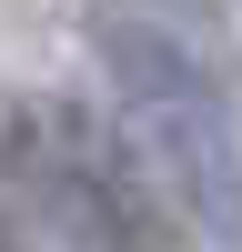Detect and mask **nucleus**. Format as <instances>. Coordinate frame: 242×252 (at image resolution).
Returning a JSON list of instances; mask_svg holds the SVG:
<instances>
[{"label":"nucleus","instance_id":"nucleus-1","mask_svg":"<svg viewBox=\"0 0 242 252\" xmlns=\"http://www.w3.org/2000/svg\"><path fill=\"white\" fill-rule=\"evenodd\" d=\"M91 40H101V81H111L121 141L151 172V192L172 202V222L202 232L212 252H242V121L212 91V71L172 31H151L131 10H101Z\"/></svg>","mask_w":242,"mask_h":252},{"label":"nucleus","instance_id":"nucleus-3","mask_svg":"<svg viewBox=\"0 0 242 252\" xmlns=\"http://www.w3.org/2000/svg\"><path fill=\"white\" fill-rule=\"evenodd\" d=\"M0 252H20V232H10V222H0Z\"/></svg>","mask_w":242,"mask_h":252},{"label":"nucleus","instance_id":"nucleus-2","mask_svg":"<svg viewBox=\"0 0 242 252\" xmlns=\"http://www.w3.org/2000/svg\"><path fill=\"white\" fill-rule=\"evenodd\" d=\"M0 161H10V192L30 212H51V232L71 252H172L182 242L172 202L151 192L131 141L71 101H20L0 121Z\"/></svg>","mask_w":242,"mask_h":252}]
</instances>
